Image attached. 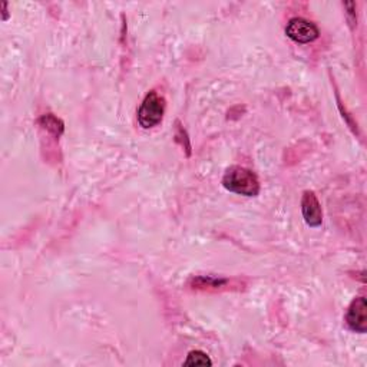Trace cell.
<instances>
[{
    "mask_svg": "<svg viewBox=\"0 0 367 367\" xmlns=\"http://www.w3.org/2000/svg\"><path fill=\"white\" fill-rule=\"evenodd\" d=\"M228 283L226 279H214V277H199L194 280L195 289H219Z\"/></svg>",
    "mask_w": 367,
    "mask_h": 367,
    "instance_id": "obj_8",
    "label": "cell"
},
{
    "mask_svg": "<svg viewBox=\"0 0 367 367\" xmlns=\"http://www.w3.org/2000/svg\"><path fill=\"white\" fill-rule=\"evenodd\" d=\"M223 185L227 191L244 197H255L260 192V181L257 175L252 171L238 165H233L226 171Z\"/></svg>",
    "mask_w": 367,
    "mask_h": 367,
    "instance_id": "obj_1",
    "label": "cell"
},
{
    "mask_svg": "<svg viewBox=\"0 0 367 367\" xmlns=\"http://www.w3.org/2000/svg\"><path fill=\"white\" fill-rule=\"evenodd\" d=\"M39 124H40V127H43L47 132L54 134L55 136H61V135L64 134V129H65L64 122H62L59 118H57L55 115H52V114L43 115V117L39 120Z\"/></svg>",
    "mask_w": 367,
    "mask_h": 367,
    "instance_id": "obj_6",
    "label": "cell"
},
{
    "mask_svg": "<svg viewBox=\"0 0 367 367\" xmlns=\"http://www.w3.org/2000/svg\"><path fill=\"white\" fill-rule=\"evenodd\" d=\"M301 213L307 226L318 228L323 223L322 205L313 191H305L301 198Z\"/></svg>",
    "mask_w": 367,
    "mask_h": 367,
    "instance_id": "obj_5",
    "label": "cell"
},
{
    "mask_svg": "<svg viewBox=\"0 0 367 367\" xmlns=\"http://www.w3.org/2000/svg\"><path fill=\"white\" fill-rule=\"evenodd\" d=\"M286 35L296 43H310L319 39L320 30L304 18H293L286 26Z\"/></svg>",
    "mask_w": 367,
    "mask_h": 367,
    "instance_id": "obj_3",
    "label": "cell"
},
{
    "mask_svg": "<svg viewBox=\"0 0 367 367\" xmlns=\"http://www.w3.org/2000/svg\"><path fill=\"white\" fill-rule=\"evenodd\" d=\"M213 361L208 357L206 353L201 350H192L188 353L184 366H211Z\"/></svg>",
    "mask_w": 367,
    "mask_h": 367,
    "instance_id": "obj_7",
    "label": "cell"
},
{
    "mask_svg": "<svg viewBox=\"0 0 367 367\" xmlns=\"http://www.w3.org/2000/svg\"><path fill=\"white\" fill-rule=\"evenodd\" d=\"M165 114V99L158 92L151 91L138 110V124L144 129L160 125Z\"/></svg>",
    "mask_w": 367,
    "mask_h": 367,
    "instance_id": "obj_2",
    "label": "cell"
},
{
    "mask_svg": "<svg viewBox=\"0 0 367 367\" xmlns=\"http://www.w3.org/2000/svg\"><path fill=\"white\" fill-rule=\"evenodd\" d=\"M346 325L351 332H367V303L364 297H357L351 301L346 313Z\"/></svg>",
    "mask_w": 367,
    "mask_h": 367,
    "instance_id": "obj_4",
    "label": "cell"
}]
</instances>
